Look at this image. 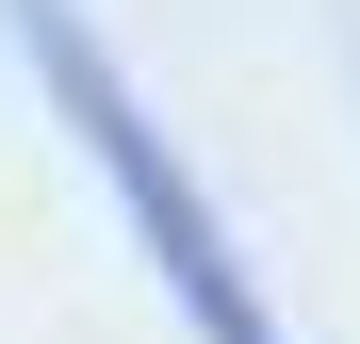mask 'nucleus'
Listing matches in <instances>:
<instances>
[{"instance_id": "obj_1", "label": "nucleus", "mask_w": 360, "mask_h": 344, "mask_svg": "<svg viewBox=\"0 0 360 344\" xmlns=\"http://www.w3.org/2000/svg\"><path fill=\"white\" fill-rule=\"evenodd\" d=\"M0 33H17V66H33V98L66 115V148L98 164V197H115V229L148 246V279H164V312L197 328V344H295V312H278V279L246 262V229H229V197L197 181V148L148 115V82H131V49H115L82 0H0Z\"/></svg>"}, {"instance_id": "obj_2", "label": "nucleus", "mask_w": 360, "mask_h": 344, "mask_svg": "<svg viewBox=\"0 0 360 344\" xmlns=\"http://www.w3.org/2000/svg\"><path fill=\"white\" fill-rule=\"evenodd\" d=\"M344 66H360V17H344Z\"/></svg>"}]
</instances>
